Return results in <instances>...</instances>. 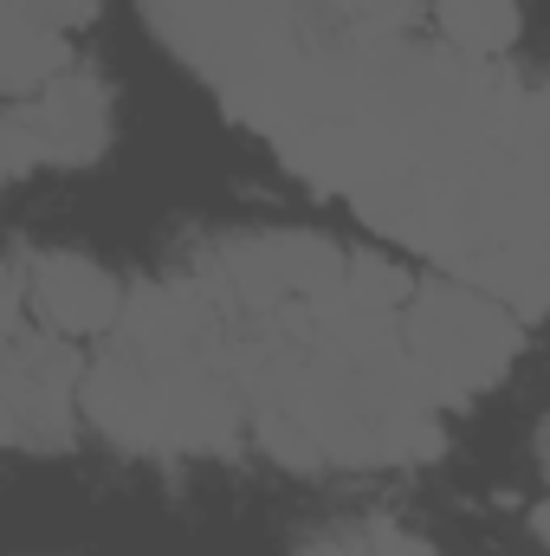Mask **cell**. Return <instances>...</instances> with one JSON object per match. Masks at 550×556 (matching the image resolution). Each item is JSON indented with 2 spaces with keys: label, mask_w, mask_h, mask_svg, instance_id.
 I'll use <instances>...</instances> for the list:
<instances>
[{
  "label": "cell",
  "mask_w": 550,
  "mask_h": 556,
  "mask_svg": "<svg viewBox=\"0 0 550 556\" xmlns=\"http://www.w3.org/2000/svg\"><path fill=\"white\" fill-rule=\"evenodd\" d=\"M414 253L518 317H550V85H525L499 137L427 194Z\"/></svg>",
  "instance_id": "cell-1"
},
{
  "label": "cell",
  "mask_w": 550,
  "mask_h": 556,
  "mask_svg": "<svg viewBox=\"0 0 550 556\" xmlns=\"http://www.w3.org/2000/svg\"><path fill=\"white\" fill-rule=\"evenodd\" d=\"M142 20L247 130L317 52L343 46L317 0H142Z\"/></svg>",
  "instance_id": "cell-2"
},
{
  "label": "cell",
  "mask_w": 550,
  "mask_h": 556,
  "mask_svg": "<svg viewBox=\"0 0 550 556\" xmlns=\"http://www.w3.org/2000/svg\"><path fill=\"white\" fill-rule=\"evenodd\" d=\"M402 337L427 389L440 402H466L518 363L525 317L466 278H421L414 298L402 304Z\"/></svg>",
  "instance_id": "cell-3"
},
{
  "label": "cell",
  "mask_w": 550,
  "mask_h": 556,
  "mask_svg": "<svg viewBox=\"0 0 550 556\" xmlns=\"http://www.w3.org/2000/svg\"><path fill=\"white\" fill-rule=\"evenodd\" d=\"M104 142H111V91L91 78V65H72L46 91L7 104V175L85 168Z\"/></svg>",
  "instance_id": "cell-4"
},
{
  "label": "cell",
  "mask_w": 550,
  "mask_h": 556,
  "mask_svg": "<svg viewBox=\"0 0 550 556\" xmlns=\"http://www.w3.org/2000/svg\"><path fill=\"white\" fill-rule=\"evenodd\" d=\"M78 389H85V369L72 356L65 337L39 330V324H13L7 330V363H0V420H7V440L13 446H65L72 440V420L78 408Z\"/></svg>",
  "instance_id": "cell-5"
},
{
  "label": "cell",
  "mask_w": 550,
  "mask_h": 556,
  "mask_svg": "<svg viewBox=\"0 0 550 556\" xmlns=\"http://www.w3.org/2000/svg\"><path fill=\"white\" fill-rule=\"evenodd\" d=\"M124 291L117 278L78 253H13L7 273V324H33L52 337H104L124 324Z\"/></svg>",
  "instance_id": "cell-6"
},
{
  "label": "cell",
  "mask_w": 550,
  "mask_h": 556,
  "mask_svg": "<svg viewBox=\"0 0 550 556\" xmlns=\"http://www.w3.org/2000/svg\"><path fill=\"white\" fill-rule=\"evenodd\" d=\"M440 39L473 52V59H499L518 39V0H434Z\"/></svg>",
  "instance_id": "cell-7"
},
{
  "label": "cell",
  "mask_w": 550,
  "mask_h": 556,
  "mask_svg": "<svg viewBox=\"0 0 550 556\" xmlns=\"http://www.w3.org/2000/svg\"><path fill=\"white\" fill-rule=\"evenodd\" d=\"M317 7L343 46H370V39H402L421 0H317Z\"/></svg>",
  "instance_id": "cell-8"
},
{
  "label": "cell",
  "mask_w": 550,
  "mask_h": 556,
  "mask_svg": "<svg viewBox=\"0 0 550 556\" xmlns=\"http://www.w3.org/2000/svg\"><path fill=\"white\" fill-rule=\"evenodd\" d=\"M304 556H440V551L414 531H396V525H357V531H324L317 544H304Z\"/></svg>",
  "instance_id": "cell-9"
},
{
  "label": "cell",
  "mask_w": 550,
  "mask_h": 556,
  "mask_svg": "<svg viewBox=\"0 0 550 556\" xmlns=\"http://www.w3.org/2000/svg\"><path fill=\"white\" fill-rule=\"evenodd\" d=\"M91 7H98V0H7V20H33V26H46V33H65V26H78V20H91Z\"/></svg>",
  "instance_id": "cell-10"
},
{
  "label": "cell",
  "mask_w": 550,
  "mask_h": 556,
  "mask_svg": "<svg viewBox=\"0 0 550 556\" xmlns=\"http://www.w3.org/2000/svg\"><path fill=\"white\" fill-rule=\"evenodd\" d=\"M538 531H545V544H550V427H545V505H538Z\"/></svg>",
  "instance_id": "cell-11"
}]
</instances>
